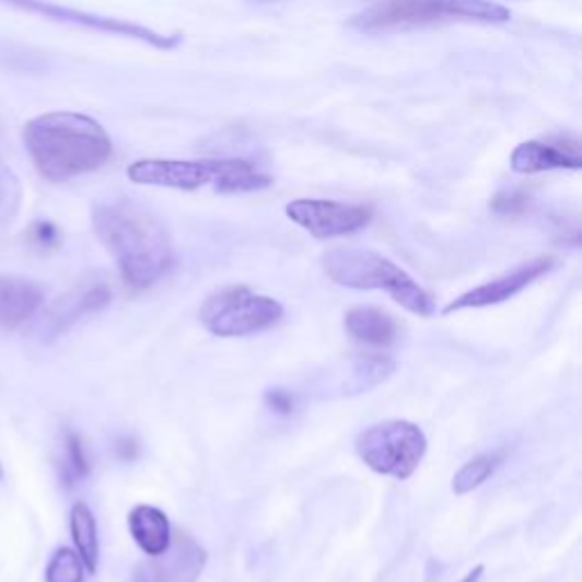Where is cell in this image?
Wrapping results in <instances>:
<instances>
[{
	"instance_id": "cell-1",
	"label": "cell",
	"mask_w": 582,
	"mask_h": 582,
	"mask_svg": "<svg viewBox=\"0 0 582 582\" xmlns=\"http://www.w3.org/2000/svg\"><path fill=\"white\" fill-rule=\"evenodd\" d=\"M21 139L39 176L55 185L103 168L114 153L112 137L96 119L69 109L35 116Z\"/></svg>"
},
{
	"instance_id": "cell-18",
	"label": "cell",
	"mask_w": 582,
	"mask_h": 582,
	"mask_svg": "<svg viewBox=\"0 0 582 582\" xmlns=\"http://www.w3.org/2000/svg\"><path fill=\"white\" fill-rule=\"evenodd\" d=\"M394 371V362L385 356H360L353 366V377L348 383V389L366 392L375 385L387 381L389 373Z\"/></svg>"
},
{
	"instance_id": "cell-24",
	"label": "cell",
	"mask_w": 582,
	"mask_h": 582,
	"mask_svg": "<svg viewBox=\"0 0 582 582\" xmlns=\"http://www.w3.org/2000/svg\"><path fill=\"white\" fill-rule=\"evenodd\" d=\"M267 405L271 407L273 412L287 417V415L294 412V396H291L284 389H273V392L267 394Z\"/></svg>"
},
{
	"instance_id": "cell-2",
	"label": "cell",
	"mask_w": 582,
	"mask_h": 582,
	"mask_svg": "<svg viewBox=\"0 0 582 582\" xmlns=\"http://www.w3.org/2000/svg\"><path fill=\"white\" fill-rule=\"evenodd\" d=\"M92 221L128 287L146 289L168 273L173 265L168 230L139 202L128 198L101 202L94 208Z\"/></svg>"
},
{
	"instance_id": "cell-9",
	"label": "cell",
	"mask_w": 582,
	"mask_h": 582,
	"mask_svg": "<svg viewBox=\"0 0 582 582\" xmlns=\"http://www.w3.org/2000/svg\"><path fill=\"white\" fill-rule=\"evenodd\" d=\"M284 214L307 230L316 240H335L356 235L373 219L371 206L360 202H339L324 198H296L284 208Z\"/></svg>"
},
{
	"instance_id": "cell-7",
	"label": "cell",
	"mask_w": 582,
	"mask_h": 582,
	"mask_svg": "<svg viewBox=\"0 0 582 582\" xmlns=\"http://www.w3.org/2000/svg\"><path fill=\"white\" fill-rule=\"evenodd\" d=\"M356 451L371 472L407 480L423 462L428 440L417 423L383 421L358 434Z\"/></svg>"
},
{
	"instance_id": "cell-5",
	"label": "cell",
	"mask_w": 582,
	"mask_h": 582,
	"mask_svg": "<svg viewBox=\"0 0 582 582\" xmlns=\"http://www.w3.org/2000/svg\"><path fill=\"white\" fill-rule=\"evenodd\" d=\"M326 276L348 289L385 291L400 307L417 316H432L434 301L410 273L396 267L392 259L369 248L339 246L324 255Z\"/></svg>"
},
{
	"instance_id": "cell-3",
	"label": "cell",
	"mask_w": 582,
	"mask_h": 582,
	"mask_svg": "<svg viewBox=\"0 0 582 582\" xmlns=\"http://www.w3.org/2000/svg\"><path fill=\"white\" fill-rule=\"evenodd\" d=\"M135 185L196 191L210 187L219 194H251L269 189L273 178L248 160H160L146 158L128 166Z\"/></svg>"
},
{
	"instance_id": "cell-4",
	"label": "cell",
	"mask_w": 582,
	"mask_h": 582,
	"mask_svg": "<svg viewBox=\"0 0 582 582\" xmlns=\"http://www.w3.org/2000/svg\"><path fill=\"white\" fill-rule=\"evenodd\" d=\"M512 12L493 0H383L351 19L364 35L405 33L434 23H508Z\"/></svg>"
},
{
	"instance_id": "cell-25",
	"label": "cell",
	"mask_w": 582,
	"mask_h": 582,
	"mask_svg": "<svg viewBox=\"0 0 582 582\" xmlns=\"http://www.w3.org/2000/svg\"><path fill=\"white\" fill-rule=\"evenodd\" d=\"M119 453H121V457H124V459H132V457H135V453H137V449H135V442H121V446H119Z\"/></svg>"
},
{
	"instance_id": "cell-16",
	"label": "cell",
	"mask_w": 582,
	"mask_h": 582,
	"mask_svg": "<svg viewBox=\"0 0 582 582\" xmlns=\"http://www.w3.org/2000/svg\"><path fill=\"white\" fill-rule=\"evenodd\" d=\"M344 326L353 339L369 346H389L398 337L394 316L377 307H353L351 312H346Z\"/></svg>"
},
{
	"instance_id": "cell-6",
	"label": "cell",
	"mask_w": 582,
	"mask_h": 582,
	"mask_svg": "<svg viewBox=\"0 0 582 582\" xmlns=\"http://www.w3.org/2000/svg\"><path fill=\"white\" fill-rule=\"evenodd\" d=\"M284 316L271 296L253 294L246 287H225L208 296L198 310L200 324L217 337H248L276 328Z\"/></svg>"
},
{
	"instance_id": "cell-27",
	"label": "cell",
	"mask_w": 582,
	"mask_h": 582,
	"mask_svg": "<svg viewBox=\"0 0 582 582\" xmlns=\"http://www.w3.org/2000/svg\"><path fill=\"white\" fill-rule=\"evenodd\" d=\"M8 178H10V173H8V168L3 166V162H0V185H3Z\"/></svg>"
},
{
	"instance_id": "cell-10",
	"label": "cell",
	"mask_w": 582,
	"mask_h": 582,
	"mask_svg": "<svg viewBox=\"0 0 582 582\" xmlns=\"http://www.w3.org/2000/svg\"><path fill=\"white\" fill-rule=\"evenodd\" d=\"M550 269H556V259L552 257H537V259H531L526 261V265L516 267L514 271L491 280V282H485L472 291H467V294L457 296L453 303L446 305V314H453V312H459V310H472V307H489V305H499V303H505L510 299H514L516 294H521L523 289H526L528 284H533L537 278H542L544 273H548Z\"/></svg>"
},
{
	"instance_id": "cell-28",
	"label": "cell",
	"mask_w": 582,
	"mask_h": 582,
	"mask_svg": "<svg viewBox=\"0 0 582 582\" xmlns=\"http://www.w3.org/2000/svg\"><path fill=\"white\" fill-rule=\"evenodd\" d=\"M0 478H3V467H0Z\"/></svg>"
},
{
	"instance_id": "cell-12",
	"label": "cell",
	"mask_w": 582,
	"mask_h": 582,
	"mask_svg": "<svg viewBox=\"0 0 582 582\" xmlns=\"http://www.w3.org/2000/svg\"><path fill=\"white\" fill-rule=\"evenodd\" d=\"M510 166L514 173H521V176H535V173L558 168L578 171L582 166L580 141L573 137L523 141L512 151Z\"/></svg>"
},
{
	"instance_id": "cell-13",
	"label": "cell",
	"mask_w": 582,
	"mask_h": 582,
	"mask_svg": "<svg viewBox=\"0 0 582 582\" xmlns=\"http://www.w3.org/2000/svg\"><path fill=\"white\" fill-rule=\"evenodd\" d=\"M42 303V284L16 276H0V330L23 326L27 318L35 316Z\"/></svg>"
},
{
	"instance_id": "cell-17",
	"label": "cell",
	"mask_w": 582,
	"mask_h": 582,
	"mask_svg": "<svg viewBox=\"0 0 582 582\" xmlns=\"http://www.w3.org/2000/svg\"><path fill=\"white\" fill-rule=\"evenodd\" d=\"M71 535L75 544V552L80 556L84 569L90 573L98 571L101 562V542H98V526L96 516L90 505L75 503L71 510Z\"/></svg>"
},
{
	"instance_id": "cell-22",
	"label": "cell",
	"mask_w": 582,
	"mask_h": 582,
	"mask_svg": "<svg viewBox=\"0 0 582 582\" xmlns=\"http://www.w3.org/2000/svg\"><path fill=\"white\" fill-rule=\"evenodd\" d=\"M31 242L39 248H55L60 244V230H57L50 221H37L31 228Z\"/></svg>"
},
{
	"instance_id": "cell-21",
	"label": "cell",
	"mask_w": 582,
	"mask_h": 582,
	"mask_svg": "<svg viewBox=\"0 0 582 582\" xmlns=\"http://www.w3.org/2000/svg\"><path fill=\"white\" fill-rule=\"evenodd\" d=\"M84 564L71 548H57L46 567V582H84Z\"/></svg>"
},
{
	"instance_id": "cell-20",
	"label": "cell",
	"mask_w": 582,
	"mask_h": 582,
	"mask_svg": "<svg viewBox=\"0 0 582 582\" xmlns=\"http://www.w3.org/2000/svg\"><path fill=\"white\" fill-rule=\"evenodd\" d=\"M90 474V459H86L80 434L73 430L65 432V455H62V480L71 487Z\"/></svg>"
},
{
	"instance_id": "cell-19",
	"label": "cell",
	"mask_w": 582,
	"mask_h": 582,
	"mask_svg": "<svg viewBox=\"0 0 582 582\" xmlns=\"http://www.w3.org/2000/svg\"><path fill=\"white\" fill-rule=\"evenodd\" d=\"M499 464H501V455H480L467 462L453 478V491L462 497V493L478 489L493 472H497Z\"/></svg>"
},
{
	"instance_id": "cell-14",
	"label": "cell",
	"mask_w": 582,
	"mask_h": 582,
	"mask_svg": "<svg viewBox=\"0 0 582 582\" xmlns=\"http://www.w3.org/2000/svg\"><path fill=\"white\" fill-rule=\"evenodd\" d=\"M160 558H164V562L153 567L158 582H196L208 562L206 550L187 533L171 535V546Z\"/></svg>"
},
{
	"instance_id": "cell-26",
	"label": "cell",
	"mask_w": 582,
	"mask_h": 582,
	"mask_svg": "<svg viewBox=\"0 0 582 582\" xmlns=\"http://www.w3.org/2000/svg\"><path fill=\"white\" fill-rule=\"evenodd\" d=\"M482 571H485V567L480 564V567H476L472 573H467V578H464L462 582H480V578H482Z\"/></svg>"
},
{
	"instance_id": "cell-11",
	"label": "cell",
	"mask_w": 582,
	"mask_h": 582,
	"mask_svg": "<svg viewBox=\"0 0 582 582\" xmlns=\"http://www.w3.org/2000/svg\"><path fill=\"white\" fill-rule=\"evenodd\" d=\"M112 291L103 280H90L82 282L75 289L67 291L60 299H55L46 312L42 322V337L53 339L60 333L69 330L82 316L101 312L109 305Z\"/></svg>"
},
{
	"instance_id": "cell-15",
	"label": "cell",
	"mask_w": 582,
	"mask_h": 582,
	"mask_svg": "<svg viewBox=\"0 0 582 582\" xmlns=\"http://www.w3.org/2000/svg\"><path fill=\"white\" fill-rule=\"evenodd\" d=\"M128 528L135 544L151 558H160L171 546L168 516L153 505H137L128 516Z\"/></svg>"
},
{
	"instance_id": "cell-23",
	"label": "cell",
	"mask_w": 582,
	"mask_h": 582,
	"mask_svg": "<svg viewBox=\"0 0 582 582\" xmlns=\"http://www.w3.org/2000/svg\"><path fill=\"white\" fill-rule=\"evenodd\" d=\"M528 206V198L519 194V191H510V194H499L497 198H493L491 202V208L501 212V214H516L521 212L523 208Z\"/></svg>"
},
{
	"instance_id": "cell-8",
	"label": "cell",
	"mask_w": 582,
	"mask_h": 582,
	"mask_svg": "<svg viewBox=\"0 0 582 582\" xmlns=\"http://www.w3.org/2000/svg\"><path fill=\"white\" fill-rule=\"evenodd\" d=\"M0 3L12 5V8L23 10V12L46 16L50 21H60V23L86 27V31L137 39V42L149 44V46H153L158 50H173V48H178L183 44V35L181 33H176V35H160V33L151 31V27L139 25V23L90 14V12H82V10H73V8L50 3V0H0Z\"/></svg>"
}]
</instances>
